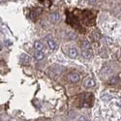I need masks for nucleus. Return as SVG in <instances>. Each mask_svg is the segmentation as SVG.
I'll return each mask as SVG.
<instances>
[{"label":"nucleus","mask_w":121,"mask_h":121,"mask_svg":"<svg viewBox=\"0 0 121 121\" xmlns=\"http://www.w3.org/2000/svg\"><path fill=\"white\" fill-rule=\"evenodd\" d=\"M48 19H49V22H52V23H58L60 22V19H61V16H60L59 13L54 12V13L49 14Z\"/></svg>","instance_id":"f257e3e1"},{"label":"nucleus","mask_w":121,"mask_h":121,"mask_svg":"<svg viewBox=\"0 0 121 121\" xmlns=\"http://www.w3.org/2000/svg\"><path fill=\"white\" fill-rule=\"evenodd\" d=\"M62 70H63V68L62 67H60V66H53V67H52L49 69V71H48V74L50 75V76H58V75H60L61 74V72H62Z\"/></svg>","instance_id":"f03ea898"},{"label":"nucleus","mask_w":121,"mask_h":121,"mask_svg":"<svg viewBox=\"0 0 121 121\" xmlns=\"http://www.w3.org/2000/svg\"><path fill=\"white\" fill-rule=\"evenodd\" d=\"M83 86L85 88H91L95 86V80L92 78H86L83 80Z\"/></svg>","instance_id":"7ed1b4c3"},{"label":"nucleus","mask_w":121,"mask_h":121,"mask_svg":"<svg viewBox=\"0 0 121 121\" xmlns=\"http://www.w3.org/2000/svg\"><path fill=\"white\" fill-rule=\"evenodd\" d=\"M68 79H69L71 82L75 83V82H78V80L80 79V76H79V74H78V73H76V72H73V73H71V74H69Z\"/></svg>","instance_id":"20e7f679"},{"label":"nucleus","mask_w":121,"mask_h":121,"mask_svg":"<svg viewBox=\"0 0 121 121\" xmlns=\"http://www.w3.org/2000/svg\"><path fill=\"white\" fill-rule=\"evenodd\" d=\"M42 13V9L41 8H36L34 9L33 11H31V13H30V18L33 19V21H35V19L41 15Z\"/></svg>","instance_id":"39448f33"},{"label":"nucleus","mask_w":121,"mask_h":121,"mask_svg":"<svg viewBox=\"0 0 121 121\" xmlns=\"http://www.w3.org/2000/svg\"><path fill=\"white\" fill-rule=\"evenodd\" d=\"M47 43H48V48L52 49V50H55V49H57L58 45H57V43L54 41V40H52V39H48V41H47Z\"/></svg>","instance_id":"423d86ee"},{"label":"nucleus","mask_w":121,"mask_h":121,"mask_svg":"<svg viewBox=\"0 0 121 121\" xmlns=\"http://www.w3.org/2000/svg\"><path fill=\"white\" fill-rule=\"evenodd\" d=\"M69 56L71 57V58H73V59H75V58H77L78 57V49H77V48H71L69 49Z\"/></svg>","instance_id":"0eeeda50"},{"label":"nucleus","mask_w":121,"mask_h":121,"mask_svg":"<svg viewBox=\"0 0 121 121\" xmlns=\"http://www.w3.org/2000/svg\"><path fill=\"white\" fill-rule=\"evenodd\" d=\"M45 57L44 53L42 52V50H37V52L34 53V58L35 60H37V61H41V60H43Z\"/></svg>","instance_id":"6e6552de"},{"label":"nucleus","mask_w":121,"mask_h":121,"mask_svg":"<svg viewBox=\"0 0 121 121\" xmlns=\"http://www.w3.org/2000/svg\"><path fill=\"white\" fill-rule=\"evenodd\" d=\"M82 49H85V50H90L92 52V48H91V45L88 41H83L82 44Z\"/></svg>","instance_id":"1a4fd4ad"},{"label":"nucleus","mask_w":121,"mask_h":121,"mask_svg":"<svg viewBox=\"0 0 121 121\" xmlns=\"http://www.w3.org/2000/svg\"><path fill=\"white\" fill-rule=\"evenodd\" d=\"M82 55L85 59H90V58L92 57V52H90V50L82 49Z\"/></svg>","instance_id":"9d476101"},{"label":"nucleus","mask_w":121,"mask_h":121,"mask_svg":"<svg viewBox=\"0 0 121 121\" xmlns=\"http://www.w3.org/2000/svg\"><path fill=\"white\" fill-rule=\"evenodd\" d=\"M101 73H102V75H108V74L112 73V68L109 66H105V67H103L102 70H101Z\"/></svg>","instance_id":"9b49d317"},{"label":"nucleus","mask_w":121,"mask_h":121,"mask_svg":"<svg viewBox=\"0 0 121 121\" xmlns=\"http://www.w3.org/2000/svg\"><path fill=\"white\" fill-rule=\"evenodd\" d=\"M21 61H22V64H28L29 63V56L28 55H26V54H22V56H21Z\"/></svg>","instance_id":"f8f14e48"},{"label":"nucleus","mask_w":121,"mask_h":121,"mask_svg":"<svg viewBox=\"0 0 121 121\" xmlns=\"http://www.w3.org/2000/svg\"><path fill=\"white\" fill-rule=\"evenodd\" d=\"M34 48L37 49V50H42L43 48H44V47H43V44L41 43V42H35L34 43Z\"/></svg>","instance_id":"ddd939ff"},{"label":"nucleus","mask_w":121,"mask_h":121,"mask_svg":"<svg viewBox=\"0 0 121 121\" xmlns=\"http://www.w3.org/2000/svg\"><path fill=\"white\" fill-rule=\"evenodd\" d=\"M116 80H117V79H116V78H112L109 79L108 83H109V84H113V83H115V82H116Z\"/></svg>","instance_id":"4468645a"},{"label":"nucleus","mask_w":121,"mask_h":121,"mask_svg":"<svg viewBox=\"0 0 121 121\" xmlns=\"http://www.w3.org/2000/svg\"><path fill=\"white\" fill-rule=\"evenodd\" d=\"M68 35H69V38H70V39H72V40L76 39V34H75V33H73V32H70Z\"/></svg>","instance_id":"2eb2a0df"},{"label":"nucleus","mask_w":121,"mask_h":121,"mask_svg":"<svg viewBox=\"0 0 121 121\" xmlns=\"http://www.w3.org/2000/svg\"><path fill=\"white\" fill-rule=\"evenodd\" d=\"M78 120H86V117H84V116H79V117H78Z\"/></svg>","instance_id":"dca6fc26"},{"label":"nucleus","mask_w":121,"mask_h":121,"mask_svg":"<svg viewBox=\"0 0 121 121\" xmlns=\"http://www.w3.org/2000/svg\"><path fill=\"white\" fill-rule=\"evenodd\" d=\"M88 1H89V2H95L96 0H88Z\"/></svg>","instance_id":"f3484780"},{"label":"nucleus","mask_w":121,"mask_h":121,"mask_svg":"<svg viewBox=\"0 0 121 121\" xmlns=\"http://www.w3.org/2000/svg\"><path fill=\"white\" fill-rule=\"evenodd\" d=\"M4 1H6V0H1V2H4Z\"/></svg>","instance_id":"a211bd4d"}]
</instances>
